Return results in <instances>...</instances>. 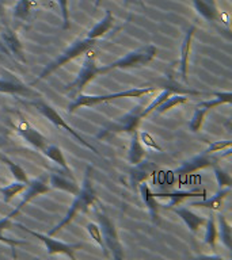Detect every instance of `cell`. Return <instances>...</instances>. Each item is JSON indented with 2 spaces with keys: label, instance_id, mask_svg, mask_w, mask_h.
Returning a JSON list of instances; mask_svg holds the SVG:
<instances>
[{
  "label": "cell",
  "instance_id": "ba28073f",
  "mask_svg": "<svg viewBox=\"0 0 232 260\" xmlns=\"http://www.w3.org/2000/svg\"><path fill=\"white\" fill-rule=\"evenodd\" d=\"M14 226L19 228L23 232L28 233L33 237H36L41 241V243L44 244L45 248H46V252H48V255L53 256V255H65L68 256L69 259L75 260L76 259V256H75V251L77 249H80L83 248V244H68V243H63V241H59V240L53 239V236L49 235H44V233H40V232L32 231L30 228H26L22 223L15 222L14 223Z\"/></svg>",
  "mask_w": 232,
  "mask_h": 260
},
{
  "label": "cell",
  "instance_id": "f546056e",
  "mask_svg": "<svg viewBox=\"0 0 232 260\" xmlns=\"http://www.w3.org/2000/svg\"><path fill=\"white\" fill-rule=\"evenodd\" d=\"M187 101H189V96H187V95H182V93H175V95H172V93H171L166 101H163L162 103L155 109V111L158 114H163L172 109V107H175V106L186 103Z\"/></svg>",
  "mask_w": 232,
  "mask_h": 260
},
{
  "label": "cell",
  "instance_id": "603a6c76",
  "mask_svg": "<svg viewBox=\"0 0 232 260\" xmlns=\"http://www.w3.org/2000/svg\"><path fill=\"white\" fill-rule=\"evenodd\" d=\"M137 191L140 192L142 202L146 203L147 209H148V211H150L151 217H152V221H154V222H158L159 203L158 201H156V197L154 195V192L151 191L150 186H148L146 182L140 183Z\"/></svg>",
  "mask_w": 232,
  "mask_h": 260
},
{
  "label": "cell",
  "instance_id": "d6a6232c",
  "mask_svg": "<svg viewBox=\"0 0 232 260\" xmlns=\"http://www.w3.org/2000/svg\"><path fill=\"white\" fill-rule=\"evenodd\" d=\"M26 187H27V184H24V183L22 182H18V180L11 183V184H8V186L0 187V192L3 194L4 203L11 202V199L15 198L16 195L20 194V192H23Z\"/></svg>",
  "mask_w": 232,
  "mask_h": 260
},
{
  "label": "cell",
  "instance_id": "1f68e13d",
  "mask_svg": "<svg viewBox=\"0 0 232 260\" xmlns=\"http://www.w3.org/2000/svg\"><path fill=\"white\" fill-rule=\"evenodd\" d=\"M0 158H2V161H3L4 164L8 167V170H10V172H11L12 176L15 178V180L24 183V184H28V182H30V180H28L26 171H24L22 167L18 166L16 162L12 161L11 158H8L7 156H0Z\"/></svg>",
  "mask_w": 232,
  "mask_h": 260
},
{
  "label": "cell",
  "instance_id": "e575fe53",
  "mask_svg": "<svg viewBox=\"0 0 232 260\" xmlns=\"http://www.w3.org/2000/svg\"><path fill=\"white\" fill-rule=\"evenodd\" d=\"M174 91H177V88H164V89H163L162 92L159 93L158 96L155 98L154 101L151 102L150 105L142 109V118H146L147 115H150L152 111H155V109H156V107H158V106L160 105L163 101H166L167 98L170 96L171 93L174 92Z\"/></svg>",
  "mask_w": 232,
  "mask_h": 260
},
{
  "label": "cell",
  "instance_id": "7a4b0ae2",
  "mask_svg": "<svg viewBox=\"0 0 232 260\" xmlns=\"http://www.w3.org/2000/svg\"><path fill=\"white\" fill-rule=\"evenodd\" d=\"M156 87H141V88H130L126 91L115 93H106V95H85V93H79L77 96L73 98L72 103H69L68 113H73L80 107H95L102 103L115 101V99H122V98H142L147 93L154 92Z\"/></svg>",
  "mask_w": 232,
  "mask_h": 260
},
{
  "label": "cell",
  "instance_id": "7c38bea8",
  "mask_svg": "<svg viewBox=\"0 0 232 260\" xmlns=\"http://www.w3.org/2000/svg\"><path fill=\"white\" fill-rule=\"evenodd\" d=\"M3 76L0 77V92L8 93V95H15V96H26V98H40L41 95L37 91L26 85L23 81H20L14 73L2 69Z\"/></svg>",
  "mask_w": 232,
  "mask_h": 260
},
{
  "label": "cell",
  "instance_id": "cb8c5ba5",
  "mask_svg": "<svg viewBox=\"0 0 232 260\" xmlns=\"http://www.w3.org/2000/svg\"><path fill=\"white\" fill-rule=\"evenodd\" d=\"M114 23H115V19H114L113 14H111L110 10H106L105 16L93 28H90L85 37L91 38V40H98V38H101L105 34H107L114 27Z\"/></svg>",
  "mask_w": 232,
  "mask_h": 260
},
{
  "label": "cell",
  "instance_id": "7402d4cb",
  "mask_svg": "<svg viewBox=\"0 0 232 260\" xmlns=\"http://www.w3.org/2000/svg\"><path fill=\"white\" fill-rule=\"evenodd\" d=\"M174 213L175 214H178L179 217L182 218V221L185 222V225L189 228V231H190L191 233H197V232L199 231V228L205 223V218H204V217L197 215L195 213L189 210L187 207H175Z\"/></svg>",
  "mask_w": 232,
  "mask_h": 260
},
{
  "label": "cell",
  "instance_id": "30bf717a",
  "mask_svg": "<svg viewBox=\"0 0 232 260\" xmlns=\"http://www.w3.org/2000/svg\"><path fill=\"white\" fill-rule=\"evenodd\" d=\"M0 50L12 61H16L19 64L27 62L23 44L20 42L15 30H12L10 26H4L0 30Z\"/></svg>",
  "mask_w": 232,
  "mask_h": 260
},
{
  "label": "cell",
  "instance_id": "277c9868",
  "mask_svg": "<svg viewBox=\"0 0 232 260\" xmlns=\"http://www.w3.org/2000/svg\"><path fill=\"white\" fill-rule=\"evenodd\" d=\"M158 54V48L152 44H148L146 46L138 48L137 50L128 53L126 56L118 58L107 65L102 67L103 73H107L114 69H129V68H140L144 65L150 64Z\"/></svg>",
  "mask_w": 232,
  "mask_h": 260
},
{
  "label": "cell",
  "instance_id": "d590c367",
  "mask_svg": "<svg viewBox=\"0 0 232 260\" xmlns=\"http://www.w3.org/2000/svg\"><path fill=\"white\" fill-rule=\"evenodd\" d=\"M213 172H215L216 182H217L220 188L232 186V178L229 176V174H227V171L223 170V168L217 166V164H215V166H213Z\"/></svg>",
  "mask_w": 232,
  "mask_h": 260
},
{
  "label": "cell",
  "instance_id": "836d02e7",
  "mask_svg": "<svg viewBox=\"0 0 232 260\" xmlns=\"http://www.w3.org/2000/svg\"><path fill=\"white\" fill-rule=\"evenodd\" d=\"M85 229H87V232H89V235L91 236V239H93L94 241L101 247L102 252H103V256L109 259L110 255H109V252H107V249H106L105 241H103V236H102V231H101V228H99V225L95 222H89L87 225H85Z\"/></svg>",
  "mask_w": 232,
  "mask_h": 260
},
{
  "label": "cell",
  "instance_id": "8992f818",
  "mask_svg": "<svg viewBox=\"0 0 232 260\" xmlns=\"http://www.w3.org/2000/svg\"><path fill=\"white\" fill-rule=\"evenodd\" d=\"M24 105L27 106H33L34 109L38 111L40 114H42L46 119H48L49 122H52L53 125L56 126V127H60V129H64L65 132H68L71 136H72L76 141H79L83 146H85L87 149H90L91 152H94L95 154H98L99 152H98V149L95 148V146L93 145V144H90V142H87L84 140V138L81 137L80 134L77 133L76 130L73 129V127H71V126L67 123V121L65 119H63V117H61L60 114L57 113L56 110L53 109L52 106L49 105V103H46L45 101H42V99H40V98H36L34 101H30V102H23Z\"/></svg>",
  "mask_w": 232,
  "mask_h": 260
},
{
  "label": "cell",
  "instance_id": "8fae6325",
  "mask_svg": "<svg viewBox=\"0 0 232 260\" xmlns=\"http://www.w3.org/2000/svg\"><path fill=\"white\" fill-rule=\"evenodd\" d=\"M215 96H217L216 99H211V101H204L201 103L197 105L194 113H193V117L189 121V129L193 132V133H197L198 130H201L204 123V119L207 117V114L209 110H212L213 107H217L220 105H229L232 99V93L229 91L227 92H215Z\"/></svg>",
  "mask_w": 232,
  "mask_h": 260
},
{
  "label": "cell",
  "instance_id": "9c48e42d",
  "mask_svg": "<svg viewBox=\"0 0 232 260\" xmlns=\"http://www.w3.org/2000/svg\"><path fill=\"white\" fill-rule=\"evenodd\" d=\"M97 218L110 257L115 260L124 259V247L120 241V236H118L117 228L114 222L109 218V215H106L103 211L99 210H97Z\"/></svg>",
  "mask_w": 232,
  "mask_h": 260
},
{
  "label": "cell",
  "instance_id": "6da1fadb",
  "mask_svg": "<svg viewBox=\"0 0 232 260\" xmlns=\"http://www.w3.org/2000/svg\"><path fill=\"white\" fill-rule=\"evenodd\" d=\"M98 201L97 191L94 187L93 183V167L89 166L85 168L84 179H83V184L77 191V194H75V199H73L72 205L69 206L67 214L63 217L60 222L57 223L56 226L52 228L48 232L49 236H54L56 233L64 229L65 226H68L69 223L72 222L73 219L76 218L80 213H87L90 207L94 206V203Z\"/></svg>",
  "mask_w": 232,
  "mask_h": 260
},
{
  "label": "cell",
  "instance_id": "44dd1931",
  "mask_svg": "<svg viewBox=\"0 0 232 260\" xmlns=\"http://www.w3.org/2000/svg\"><path fill=\"white\" fill-rule=\"evenodd\" d=\"M229 194H231V187H224V188H220L215 195H212L211 198H207V197H205L202 201L191 202L190 206L205 207V209H209V210H221L224 199L227 198Z\"/></svg>",
  "mask_w": 232,
  "mask_h": 260
},
{
  "label": "cell",
  "instance_id": "2e32d148",
  "mask_svg": "<svg viewBox=\"0 0 232 260\" xmlns=\"http://www.w3.org/2000/svg\"><path fill=\"white\" fill-rule=\"evenodd\" d=\"M155 171H158V166L152 161H148V160H144L142 158L141 161L134 164L133 168L129 171V183L130 187L133 188L134 191H137L140 183L146 182L147 179L152 176Z\"/></svg>",
  "mask_w": 232,
  "mask_h": 260
},
{
  "label": "cell",
  "instance_id": "4316f807",
  "mask_svg": "<svg viewBox=\"0 0 232 260\" xmlns=\"http://www.w3.org/2000/svg\"><path fill=\"white\" fill-rule=\"evenodd\" d=\"M42 153H44L48 158H50L52 161L56 162L57 166H60L61 170L64 171V174H67L68 176H72L73 178L72 171H71L68 162H67V160H65V156L64 153H63V150H61L59 146L49 144V145L42 150Z\"/></svg>",
  "mask_w": 232,
  "mask_h": 260
},
{
  "label": "cell",
  "instance_id": "f1b7e54d",
  "mask_svg": "<svg viewBox=\"0 0 232 260\" xmlns=\"http://www.w3.org/2000/svg\"><path fill=\"white\" fill-rule=\"evenodd\" d=\"M217 233L221 240V243L228 251H232V231H231V223L228 222L227 218L223 214L217 215Z\"/></svg>",
  "mask_w": 232,
  "mask_h": 260
},
{
  "label": "cell",
  "instance_id": "d4e9b609",
  "mask_svg": "<svg viewBox=\"0 0 232 260\" xmlns=\"http://www.w3.org/2000/svg\"><path fill=\"white\" fill-rule=\"evenodd\" d=\"M15 215L10 213L7 214L6 217L3 218H0V243L3 244H7L8 247L11 248V252H12V256L16 257V252H15V248L18 245H24V244H27L26 241H20V240H15V239H8L4 236V232L8 231V229H11L14 226V222H12V218H14Z\"/></svg>",
  "mask_w": 232,
  "mask_h": 260
},
{
  "label": "cell",
  "instance_id": "4dcf8cb0",
  "mask_svg": "<svg viewBox=\"0 0 232 260\" xmlns=\"http://www.w3.org/2000/svg\"><path fill=\"white\" fill-rule=\"evenodd\" d=\"M205 236H204V241L208 245H211L213 249L216 248V243L219 239V233H217V225H216V218L215 215H209V219L205 221Z\"/></svg>",
  "mask_w": 232,
  "mask_h": 260
},
{
  "label": "cell",
  "instance_id": "74e56055",
  "mask_svg": "<svg viewBox=\"0 0 232 260\" xmlns=\"http://www.w3.org/2000/svg\"><path fill=\"white\" fill-rule=\"evenodd\" d=\"M60 6L61 15H63V28L68 30L71 27V20H69V0H56Z\"/></svg>",
  "mask_w": 232,
  "mask_h": 260
},
{
  "label": "cell",
  "instance_id": "ab89813d",
  "mask_svg": "<svg viewBox=\"0 0 232 260\" xmlns=\"http://www.w3.org/2000/svg\"><path fill=\"white\" fill-rule=\"evenodd\" d=\"M8 142H10V132L7 127L0 125V148L7 146Z\"/></svg>",
  "mask_w": 232,
  "mask_h": 260
},
{
  "label": "cell",
  "instance_id": "f35d334b",
  "mask_svg": "<svg viewBox=\"0 0 232 260\" xmlns=\"http://www.w3.org/2000/svg\"><path fill=\"white\" fill-rule=\"evenodd\" d=\"M232 146V141L229 140H225V141H213L209 144L207 149L204 150V152H207V153L215 154L217 152H221L224 149H228V148H231Z\"/></svg>",
  "mask_w": 232,
  "mask_h": 260
},
{
  "label": "cell",
  "instance_id": "60d3db41",
  "mask_svg": "<svg viewBox=\"0 0 232 260\" xmlns=\"http://www.w3.org/2000/svg\"><path fill=\"white\" fill-rule=\"evenodd\" d=\"M126 4H137V6H140V7L146 8V3H144V0H124Z\"/></svg>",
  "mask_w": 232,
  "mask_h": 260
},
{
  "label": "cell",
  "instance_id": "52a82bcc",
  "mask_svg": "<svg viewBox=\"0 0 232 260\" xmlns=\"http://www.w3.org/2000/svg\"><path fill=\"white\" fill-rule=\"evenodd\" d=\"M142 109H144L142 105L134 106L129 113H126L125 115L117 118L115 121L109 123V125H106L103 129H101L97 137L107 138L110 136H115V134L133 133L134 130H137L138 125H140V122L142 119Z\"/></svg>",
  "mask_w": 232,
  "mask_h": 260
},
{
  "label": "cell",
  "instance_id": "d6986e66",
  "mask_svg": "<svg viewBox=\"0 0 232 260\" xmlns=\"http://www.w3.org/2000/svg\"><path fill=\"white\" fill-rule=\"evenodd\" d=\"M154 195L159 199H168V203H167V207H174L179 206L183 201L190 198H205L207 192L205 191H175V192H154Z\"/></svg>",
  "mask_w": 232,
  "mask_h": 260
},
{
  "label": "cell",
  "instance_id": "7bdbcfd3",
  "mask_svg": "<svg viewBox=\"0 0 232 260\" xmlns=\"http://www.w3.org/2000/svg\"><path fill=\"white\" fill-rule=\"evenodd\" d=\"M101 2H102V0H97V2H95V8L99 7V4H101Z\"/></svg>",
  "mask_w": 232,
  "mask_h": 260
},
{
  "label": "cell",
  "instance_id": "ac0fdd59",
  "mask_svg": "<svg viewBox=\"0 0 232 260\" xmlns=\"http://www.w3.org/2000/svg\"><path fill=\"white\" fill-rule=\"evenodd\" d=\"M195 11L208 22H224L223 15L220 14L216 0H193Z\"/></svg>",
  "mask_w": 232,
  "mask_h": 260
},
{
  "label": "cell",
  "instance_id": "ffe728a7",
  "mask_svg": "<svg viewBox=\"0 0 232 260\" xmlns=\"http://www.w3.org/2000/svg\"><path fill=\"white\" fill-rule=\"evenodd\" d=\"M49 186L50 188H56V190L65 191V192H69V194H77L79 191V184L75 182V179L72 176H68L65 174H52L49 175Z\"/></svg>",
  "mask_w": 232,
  "mask_h": 260
},
{
  "label": "cell",
  "instance_id": "5b68a950",
  "mask_svg": "<svg viewBox=\"0 0 232 260\" xmlns=\"http://www.w3.org/2000/svg\"><path fill=\"white\" fill-rule=\"evenodd\" d=\"M84 56V61H83V65H81L80 71L77 73V76L73 79V81H71V83L65 87V91L68 92V95H71V96L73 98L83 92V89H84L94 79H97L99 75H103L102 67H98L97 61H95V53H94L93 50H89Z\"/></svg>",
  "mask_w": 232,
  "mask_h": 260
},
{
  "label": "cell",
  "instance_id": "5bb4252c",
  "mask_svg": "<svg viewBox=\"0 0 232 260\" xmlns=\"http://www.w3.org/2000/svg\"><path fill=\"white\" fill-rule=\"evenodd\" d=\"M50 191V186H49V175L48 174H42L41 176H38L37 179L28 182L27 187L24 188V194L22 201L19 202V205L11 211L14 215L19 214V211L24 207V205H27L28 202H32L33 199L40 197L42 194H46Z\"/></svg>",
  "mask_w": 232,
  "mask_h": 260
},
{
  "label": "cell",
  "instance_id": "3957f363",
  "mask_svg": "<svg viewBox=\"0 0 232 260\" xmlns=\"http://www.w3.org/2000/svg\"><path fill=\"white\" fill-rule=\"evenodd\" d=\"M95 44H97V40H91V38H87V37H85V38H81V40H76L69 48L65 49L64 52L61 53L56 60H53L52 62H49V64L41 71L40 75L32 81V84L30 85H34L37 84L38 81L44 80L45 77H48L49 75H52L53 72H56L57 69L61 68L63 65L68 64L69 61L75 60L76 57L84 56L85 53L94 48V45Z\"/></svg>",
  "mask_w": 232,
  "mask_h": 260
},
{
  "label": "cell",
  "instance_id": "484cf974",
  "mask_svg": "<svg viewBox=\"0 0 232 260\" xmlns=\"http://www.w3.org/2000/svg\"><path fill=\"white\" fill-rule=\"evenodd\" d=\"M132 138H130L129 150H128V161L134 166L146 157V146L142 145L140 138H138V130H134L133 133H130Z\"/></svg>",
  "mask_w": 232,
  "mask_h": 260
},
{
  "label": "cell",
  "instance_id": "9a60e30c",
  "mask_svg": "<svg viewBox=\"0 0 232 260\" xmlns=\"http://www.w3.org/2000/svg\"><path fill=\"white\" fill-rule=\"evenodd\" d=\"M219 160L220 157H216L213 154L202 152V153L197 154L194 157L183 161L178 168H175L174 174L179 175V176L194 174V172H197L199 170H204V168H208V167H213L215 164H217Z\"/></svg>",
  "mask_w": 232,
  "mask_h": 260
},
{
  "label": "cell",
  "instance_id": "8d00e7d4",
  "mask_svg": "<svg viewBox=\"0 0 232 260\" xmlns=\"http://www.w3.org/2000/svg\"><path fill=\"white\" fill-rule=\"evenodd\" d=\"M138 138H140V141H141V144L144 146L152 148V149L158 150V152H163L162 146L155 141L154 137L150 133H147V132H138Z\"/></svg>",
  "mask_w": 232,
  "mask_h": 260
},
{
  "label": "cell",
  "instance_id": "4fadbf2b",
  "mask_svg": "<svg viewBox=\"0 0 232 260\" xmlns=\"http://www.w3.org/2000/svg\"><path fill=\"white\" fill-rule=\"evenodd\" d=\"M15 130L24 141L30 144L34 149L40 150V152H42L49 145L48 137L41 133L40 130L36 129L26 118L20 117V119L15 126Z\"/></svg>",
  "mask_w": 232,
  "mask_h": 260
},
{
  "label": "cell",
  "instance_id": "83f0119b",
  "mask_svg": "<svg viewBox=\"0 0 232 260\" xmlns=\"http://www.w3.org/2000/svg\"><path fill=\"white\" fill-rule=\"evenodd\" d=\"M36 6L37 3L34 0H18L15 6H14V10H12L14 19L20 20V22L28 20L30 15H32L33 8Z\"/></svg>",
  "mask_w": 232,
  "mask_h": 260
},
{
  "label": "cell",
  "instance_id": "e0dca14e",
  "mask_svg": "<svg viewBox=\"0 0 232 260\" xmlns=\"http://www.w3.org/2000/svg\"><path fill=\"white\" fill-rule=\"evenodd\" d=\"M197 30L195 24L190 26L187 28L186 34H185V38L182 41V46H181V67H179V71H181V76H182L183 81L187 83V72H189V58H190V52H191V41H193V37H194V32Z\"/></svg>",
  "mask_w": 232,
  "mask_h": 260
},
{
  "label": "cell",
  "instance_id": "b9f144b4",
  "mask_svg": "<svg viewBox=\"0 0 232 260\" xmlns=\"http://www.w3.org/2000/svg\"><path fill=\"white\" fill-rule=\"evenodd\" d=\"M4 15H6V7H4V4L0 0V18H4Z\"/></svg>",
  "mask_w": 232,
  "mask_h": 260
}]
</instances>
